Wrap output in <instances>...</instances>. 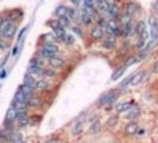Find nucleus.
Here are the masks:
<instances>
[{
  "mask_svg": "<svg viewBox=\"0 0 158 143\" xmlns=\"http://www.w3.org/2000/svg\"><path fill=\"white\" fill-rule=\"evenodd\" d=\"M9 47L6 41H0V49H6V48Z\"/></svg>",
  "mask_w": 158,
  "mask_h": 143,
  "instance_id": "obj_41",
  "label": "nucleus"
},
{
  "mask_svg": "<svg viewBox=\"0 0 158 143\" xmlns=\"http://www.w3.org/2000/svg\"><path fill=\"white\" fill-rule=\"evenodd\" d=\"M101 130V123L99 121H95L92 125H90V129H89V132L90 134H98L99 131Z\"/></svg>",
  "mask_w": 158,
  "mask_h": 143,
  "instance_id": "obj_25",
  "label": "nucleus"
},
{
  "mask_svg": "<svg viewBox=\"0 0 158 143\" xmlns=\"http://www.w3.org/2000/svg\"><path fill=\"white\" fill-rule=\"evenodd\" d=\"M131 78H132V76H129V78H126L125 80H124V81H123V82L120 84V86H121V87H124V86H126V85H129V84L131 82Z\"/></svg>",
  "mask_w": 158,
  "mask_h": 143,
  "instance_id": "obj_40",
  "label": "nucleus"
},
{
  "mask_svg": "<svg viewBox=\"0 0 158 143\" xmlns=\"http://www.w3.org/2000/svg\"><path fill=\"white\" fill-rule=\"evenodd\" d=\"M20 90H21L23 92H24V94H25L26 97H27V99L32 97V94H33V88H31V87H29V86L24 85V86H23Z\"/></svg>",
  "mask_w": 158,
  "mask_h": 143,
  "instance_id": "obj_30",
  "label": "nucleus"
},
{
  "mask_svg": "<svg viewBox=\"0 0 158 143\" xmlns=\"http://www.w3.org/2000/svg\"><path fill=\"white\" fill-rule=\"evenodd\" d=\"M41 54H42V56H43V57H48V59H51L52 56H55V54L49 53V51H46V50H43V49H42Z\"/></svg>",
  "mask_w": 158,
  "mask_h": 143,
  "instance_id": "obj_37",
  "label": "nucleus"
},
{
  "mask_svg": "<svg viewBox=\"0 0 158 143\" xmlns=\"http://www.w3.org/2000/svg\"><path fill=\"white\" fill-rule=\"evenodd\" d=\"M49 65L52 68H61V67L64 66V61L57 56H52L51 59H49Z\"/></svg>",
  "mask_w": 158,
  "mask_h": 143,
  "instance_id": "obj_7",
  "label": "nucleus"
},
{
  "mask_svg": "<svg viewBox=\"0 0 158 143\" xmlns=\"http://www.w3.org/2000/svg\"><path fill=\"white\" fill-rule=\"evenodd\" d=\"M67 44H73L74 43V37H73V35H66V37H64V39H63Z\"/></svg>",
  "mask_w": 158,
  "mask_h": 143,
  "instance_id": "obj_35",
  "label": "nucleus"
},
{
  "mask_svg": "<svg viewBox=\"0 0 158 143\" xmlns=\"http://www.w3.org/2000/svg\"><path fill=\"white\" fill-rule=\"evenodd\" d=\"M15 31H17V25L13 24V23H11V25L7 29H5L1 34H3V36L5 38H12L14 36V34H15Z\"/></svg>",
  "mask_w": 158,
  "mask_h": 143,
  "instance_id": "obj_5",
  "label": "nucleus"
},
{
  "mask_svg": "<svg viewBox=\"0 0 158 143\" xmlns=\"http://www.w3.org/2000/svg\"><path fill=\"white\" fill-rule=\"evenodd\" d=\"M49 25H50L54 30H56L57 28H60V26H61V25H60V23H58V20H51Z\"/></svg>",
  "mask_w": 158,
  "mask_h": 143,
  "instance_id": "obj_39",
  "label": "nucleus"
},
{
  "mask_svg": "<svg viewBox=\"0 0 158 143\" xmlns=\"http://www.w3.org/2000/svg\"><path fill=\"white\" fill-rule=\"evenodd\" d=\"M49 87L48 81H44V80H38L37 85H36V88L37 90H46Z\"/></svg>",
  "mask_w": 158,
  "mask_h": 143,
  "instance_id": "obj_31",
  "label": "nucleus"
},
{
  "mask_svg": "<svg viewBox=\"0 0 158 143\" xmlns=\"http://www.w3.org/2000/svg\"><path fill=\"white\" fill-rule=\"evenodd\" d=\"M144 43H145V41H143V39L139 38V41H138V43H137V48H143V47H144Z\"/></svg>",
  "mask_w": 158,
  "mask_h": 143,
  "instance_id": "obj_42",
  "label": "nucleus"
},
{
  "mask_svg": "<svg viewBox=\"0 0 158 143\" xmlns=\"http://www.w3.org/2000/svg\"><path fill=\"white\" fill-rule=\"evenodd\" d=\"M83 130V122H77L74 126H73V130H72V134L73 136H78Z\"/></svg>",
  "mask_w": 158,
  "mask_h": 143,
  "instance_id": "obj_17",
  "label": "nucleus"
},
{
  "mask_svg": "<svg viewBox=\"0 0 158 143\" xmlns=\"http://www.w3.org/2000/svg\"><path fill=\"white\" fill-rule=\"evenodd\" d=\"M17 50H18V48H17V47H14V49H13V53H12V54L15 55V54H17Z\"/></svg>",
  "mask_w": 158,
  "mask_h": 143,
  "instance_id": "obj_45",
  "label": "nucleus"
},
{
  "mask_svg": "<svg viewBox=\"0 0 158 143\" xmlns=\"http://www.w3.org/2000/svg\"><path fill=\"white\" fill-rule=\"evenodd\" d=\"M27 106H31V107H39L42 104H43V100L38 97H31L27 99Z\"/></svg>",
  "mask_w": 158,
  "mask_h": 143,
  "instance_id": "obj_11",
  "label": "nucleus"
},
{
  "mask_svg": "<svg viewBox=\"0 0 158 143\" xmlns=\"http://www.w3.org/2000/svg\"><path fill=\"white\" fill-rule=\"evenodd\" d=\"M131 107H132L131 103L125 101V103H120V104H118L115 106V110L118 111V112H125V111H129Z\"/></svg>",
  "mask_w": 158,
  "mask_h": 143,
  "instance_id": "obj_15",
  "label": "nucleus"
},
{
  "mask_svg": "<svg viewBox=\"0 0 158 143\" xmlns=\"http://www.w3.org/2000/svg\"><path fill=\"white\" fill-rule=\"evenodd\" d=\"M70 1H72L73 4H77L78 1H80V0H70Z\"/></svg>",
  "mask_w": 158,
  "mask_h": 143,
  "instance_id": "obj_46",
  "label": "nucleus"
},
{
  "mask_svg": "<svg viewBox=\"0 0 158 143\" xmlns=\"http://www.w3.org/2000/svg\"><path fill=\"white\" fill-rule=\"evenodd\" d=\"M94 6H95L101 13H107V11H108V5L106 3V0H96Z\"/></svg>",
  "mask_w": 158,
  "mask_h": 143,
  "instance_id": "obj_10",
  "label": "nucleus"
},
{
  "mask_svg": "<svg viewBox=\"0 0 158 143\" xmlns=\"http://www.w3.org/2000/svg\"><path fill=\"white\" fill-rule=\"evenodd\" d=\"M21 138H23V136H21L20 132H13V131H12V134H11V136H10L9 141H10V142H13V143H17V142L21 141Z\"/></svg>",
  "mask_w": 158,
  "mask_h": 143,
  "instance_id": "obj_28",
  "label": "nucleus"
},
{
  "mask_svg": "<svg viewBox=\"0 0 158 143\" xmlns=\"http://www.w3.org/2000/svg\"><path fill=\"white\" fill-rule=\"evenodd\" d=\"M66 17H68L69 19L74 18V17H75V12H74V10L68 9V10H67V13H66Z\"/></svg>",
  "mask_w": 158,
  "mask_h": 143,
  "instance_id": "obj_38",
  "label": "nucleus"
},
{
  "mask_svg": "<svg viewBox=\"0 0 158 143\" xmlns=\"http://www.w3.org/2000/svg\"><path fill=\"white\" fill-rule=\"evenodd\" d=\"M14 100L15 101H27V97L24 94V92H23L21 90H19L14 95Z\"/></svg>",
  "mask_w": 158,
  "mask_h": 143,
  "instance_id": "obj_27",
  "label": "nucleus"
},
{
  "mask_svg": "<svg viewBox=\"0 0 158 143\" xmlns=\"http://www.w3.org/2000/svg\"><path fill=\"white\" fill-rule=\"evenodd\" d=\"M58 23H60V25L62 26V28H68L69 25H70V19L68 18V17H66V16H63V17H60V19H58Z\"/></svg>",
  "mask_w": 158,
  "mask_h": 143,
  "instance_id": "obj_29",
  "label": "nucleus"
},
{
  "mask_svg": "<svg viewBox=\"0 0 158 143\" xmlns=\"http://www.w3.org/2000/svg\"><path fill=\"white\" fill-rule=\"evenodd\" d=\"M0 78H5V70H3V73H1V75H0Z\"/></svg>",
  "mask_w": 158,
  "mask_h": 143,
  "instance_id": "obj_47",
  "label": "nucleus"
},
{
  "mask_svg": "<svg viewBox=\"0 0 158 143\" xmlns=\"http://www.w3.org/2000/svg\"><path fill=\"white\" fill-rule=\"evenodd\" d=\"M106 32L109 36H114V37L121 35L120 34V25H119V23H118V20L115 18H112L110 20L107 22V24H106Z\"/></svg>",
  "mask_w": 158,
  "mask_h": 143,
  "instance_id": "obj_1",
  "label": "nucleus"
},
{
  "mask_svg": "<svg viewBox=\"0 0 158 143\" xmlns=\"http://www.w3.org/2000/svg\"><path fill=\"white\" fill-rule=\"evenodd\" d=\"M42 49L56 55V54L58 53V45H57V44H52V43H45V44L43 45Z\"/></svg>",
  "mask_w": 158,
  "mask_h": 143,
  "instance_id": "obj_14",
  "label": "nucleus"
},
{
  "mask_svg": "<svg viewBox=\"0 0 158 143\" xmlns=\"http://www.w3.org/2000/svg\"><path fill=\"white\" fill-rule=\"evenodd\" d=\"M149 25H150L151 38H158V19L155 16H150L149 17Z\"/></svg>",
  "mask_w": 158,
  "mask_h": 143,
  "instance_id": "obj_3",
  "label": "nucleus"
},
{
  "mask_svg": "<svg viewBox=\"0 0 158 143\" xmlns=\"http://www.w3.org/2000/svg\"><path fill=\"white\" fill-rule=\"evenodd\" d=\"M17 143H26V142H24V141H19V142H17Z\"/></svg>",
  "mask_w": 158,
  "mask_h": 143,
  "instance_id": "obj_49",
  "label": "nucleus"
},
{
  "mask_svg": "<svg viewBox=\"0 0 158 143\" xmlns=\"http://www.w3.org/2000/svg\"><path fill=\"white\" fill-rule=\"evenodd\" d=\"M131 23V16L125 13V14H121L120 17V24L121 25H125V24H130Z\"/></svg>",
  "mask_w": 158,
  "mask_h": 143,
  "instance_id": "obj_32",
  "label": "nucleus"
},
{
  "mask_svg": "<svg viewBox=\"0 0 158 143\" xmlns=\"http://www.w3.org/2000/svg\"><path fill=\"white\" fill-rule=\"evenodd\" d=\"M138 124L136 122H130L129 124H126L125 126V132L127 134V135H133V134H136L138 131Z\"/></svg>",
  "mask_w": 158,
  "mask_h": 143,
  "instance_id": "obj_9",
  "label": "nucleus"
},
{
  "mask_svg": "<svg viewBox=\"0 0 158 143\" xmlns=\"http://www.w3.org/2000/svg\"><path fill=\"white\" fill-rule=\"evenodd\" d=\"M45 143H57V140H56V138H51V140H49V141H46Z\"/></svg>",
  "mask_w": 158,
  "mask_h": 143,
  "instance_id": "obj_44",
  "label": "nucleus"
},
{
  "mask_svg": "<svg viewBox=\"0 0 158 143\" xmlns=\"http://www.w3.org/2000/svg\"><path fill=\"white\" fill-rule=\"evenodd\" d=\"M118 98V92L115 90H112L110 92L106 93L104 97H102L99 101V105L104 106V105H107V104H110V103H113L115 99Z\"/></svg>",
  "mask_w": 158,
  "mask_h": 143,
  "instance_id": "obj_2",
  "label": "nucleus"
},
{
  "mask_svg": "<svg viewBox=\"0 0 158 143\" xmlns=\"http://www.w3.org/2000/svg\"><path fill=\"white\" fill-rule=\"evenodd\" d=\"M17 117H18V111L12 106V107H10L9 110H7L5 119L7 122H12V121H14V119H17Z\"/></svg>",
  "mask_w": 158,
  "mask_h": 143,
  "instance_id": "obj_8",
  "label": "nucleus"
},
{
  "mask_svg": "<svg viewBox=\"0 0 158 143\" xmlns=\"http://www.w3.org/2000/svg\"><path fill=\"white\" fill-rule=\"evenodd\" d=\"M67 10H68V7L64 6V5H60L56 7V10H55V14L57 16V17H63V16H66L67 13Z\"/></svg>",
  "mask_w": 158,
  "mask_h": 143,
  "instance_id": "obj_21",
  "label": "nucleus"
},
{
  "mask_svg": "<svg viewBox=\"0 0 158 143\" xmlns=\"http://www.w3.org/2000/svg\"><path fill=\"white\" fill-rule=\"evenodd\" d=\"M43 39H44V43H52V44H56L58 41V38L55 34H45L43 36Z\"/></svg>",
  "mask_w": 158,
  "mask_h": 143,
  "instance_id": "obj_16",
  "label": "nucleus"
},
{
  "mask_svg": "<svg viewBox=\"0 0 158 143\" xmlns=\"http://www.w3.org/2000/svg\"><path fill=\"white\" fill-rule=\"evenodd\" d=\"M42 75H46V76H55V75H56V73H55V70H51V69H43Z\"/></svg>",
  "mask_w": 158,
  "mask_h": 143,
  "instance_id": "obj_36",
  "label": "nucleus"
},
{
  "mask_svg": "<svg viewBox=\"0 0 158 143\" xmlns=\"http://www.w3.org/2000/svg\"><path fill=\"white\" fill-rule=\"evenodd\" d=\"M144 75H145V72H139V73H136L134 75H132L131 78V85L132 86H137L139 85L141 81H143V79H144Z\"/></svg>",
  "mask_w": 158,
  "mask_h": 143,
  "instance_id": "obj_6",
  "label": "nucleus"
},
{
  "mask_svg": "<svg viewBox=\"0 0 158 143\" xmlns=\"http://www.w3.org/2000/svg\"><path fill=\"white\" fill-rule=\"evenodd\" d=\"M24 85L31 87V88H36V85H37V80H35V78H32L30 74H26L24 76Z\"/></svg>",
  "mask_w": 158,
  "mask_h": 143,
  "instance_id": "obj_13",
  "label": "nucleus"
},
{
  "mask_svg": "<svg viewBox=\"0 0 158 143\" xmlns=\"http://www.w3.org/2000/svg\"><path fill=\"white\" fill-rule=\"evenodd\" d=\"M129 111H130L129 115H127V118L129 119H134L136 117H138L139 113H140V110L138 107H131Z\"/></svg>",
  "mask_w": 158,
  "mask_h": 143,
  "instance_id": "obj_26",
  "label": "nucleus"
},
{
  "mask_svg": "<svg viewBox=\"0 0 158 143\" xmlns=\"http://www.w3.org/2000/svg\"><path fill=\"white\" fill-rule=\"evenodd\" d=\"M106 49H113L115 47V37L114 36H108L107 38L104 39V43H102Z\"/></svg>",
  "mask_w": 158,
  "mask_h": 143,
  "instance_id": "obj_12",
  "label": "nucleus"
},
{
  "mask_svg": "<svg viewBox=\"0 0 158 143\" xmlns=\"http://www.w3.org/2000/svg\"><path fill=\"white\" fill-rule=\"evenodd\" d=\"M118 123V117L113 116V117H110L108 121H107V125L110 126V128H113V126H115V124Z\"/></svg>",
  "mask_w": 158,
  "mask_h": 143,
  "instance_id": "obj_34",
  "label": "nucleus"
},
{
  "mask_svg": "<svg viewBox=\"0 0 158 143\" xmlns=\"http://www.w3.org/2000/svg\"><path fill=\"white\" fill-rule=\"evenodd\" d=\"M152 72H153V73H158V61L155 62L153 68H152Z\"/></svg>",
  "mask_w": 158,
  "mask_h": 143,
  "instance_id": "obj_43",
  "label": "nucleus"
},
{
  "mask_svg": "<svg viewBox=\"0 0 158 143\" xmlns=\"http://www.w3.org/2000/svg\"><path fill=\"white\" fill-rule=\"evenodd\" d=\"M138 11V5L134 4V3H130L127 4V7H126V13L130 14V16H133Z\"/></svg>",
  "mask_w": 158,
  "mask_h": 143,
  "instance_id": "obj_22",
  "label": "nucleus"
},
{
  "mask_svg": "<svg viewBox=\"0 0 158 143\" xmlns=\"http://www.w3.org/2000/svg\"><path fill=\"white\" fill-rule=\"evenodd\" d=\"M26 106H27V103L26 101H15L13 103V107L18 111V112H23V111L26 110Z\"/></svg>",
  "mask_w": 158,
  "mask_h": 143,
  "instance_id": "obj_18",
  "label": "nucleus"
},
{
  "mask_svg": "<svg viewBox=\"0 0 158 143\" xmlns=\"http://www.w3.org/2000/svg\"><path fill=\"white\" fill-rule=\"evenodd\" d=\"M104 35H105V30H104V28H101V26H95V28H93L92 29V31H90V37L93 38V39H100V38H102L104 37Z\"/></svg>",
  "mask_w": 158,
  "mask_h": 143,
  "instance_id": "obj_4",
  "label": "nucleus"
},
{
  "mask_svg": "<svg viewBox=\"0 0 158 143\" xmlns=\"http://www.w3.org/2000/svg\"><path fill=\"white\" fill-rule=\"evenodd\" d=\"M11 23H12V20H10V19H5V20H3L1 23H0V31H3L5 30V29H7L10 25H11Z\"/></svg>",
  "mask_w": 158,
  "mask_h": 143,
  "instance_id": "obj_33",
  "label": "nucleus"
},
{
  "mask_svg": "<svg viewBox=\"0 0 158 143\" xmlns=\"http://www.w3.org/2000/svg\"><path fill=\"white\" fill-rule=\"evenodd\" d=\"M92 18H93V14L86 12V11H83L82 14H81V20H82V23L84 24V25H89V24L92 23Z\"/></svg>",
  "mask_w": 158,
  "mask_h": 143,
  "instance_id": "obj_19",
  "label": "nucleus"
},
{
  "mask_svg": "<svg viewBox=\"0 0 158 143\" xmlns=\"http://www.w3.org/2000/svg\"><path fill=\"white\" fill-rule=\"evenodd\" d=\"M86 1H87V3H93L94 0H86Z\"/></svg>",
  "mask_w": 158,
  "mask_h": 143,
  "instance_id": "obj_48",
  "label": "nucleus"
},
{
  "mask_svg": "<svg viewBox=\"0 0 158 143\" xmlns=\"http://www.w3.org/2000/svg\"><path fill=\"white\" fill-rule=\"evenodd\" d=\"M54 31H55V35H56V37H57L58 39H61V41H63V39H64V37H66V35H67L64 28L60 26V28H57L56 30H54Z\"/></svg>",
  "mask_w": 158,
  "mask_h": 143,
  "instance_id": "obj_23",
  "label": "nucleus"
},
{
  "mask_svg": "<svg viewBox=\"0 0 158 143\" xmlns=\"http://www.w3.org/2000/svg\"><path fill=\"white\" fill-rule=\"evenodd\" d=\"M144 31H146V24H145V22L140 20V22L137 23V25H136V34L138 36H140Z\"/></svg>",
  "mask_w": 158,
  "mask_h": 143,
  "instance_id": "obj_20",
  "label": "nucleus"
},
{
  "mask_svg": "<svg viewBox=\"0 0 158 143\" xmlns=\"http://www.w3.org/2000/svg\"><path fill=\"white\" fill-rule=\"evenodd\" d=\"M126 68H127V67L124 66V67H121V68H119V69H116V70L114 72V73L112 74V80H113V81L118 80V79H119V78L124 74V72L126 70Z\"/></svg>",
  "mask_w": 158,
  "mask_h": 143,
  "instance_id": "obj_24",
  "label": "nucleus"
}]
</instances>
